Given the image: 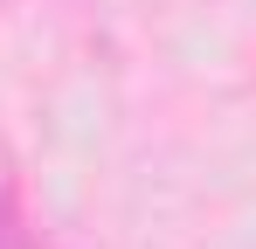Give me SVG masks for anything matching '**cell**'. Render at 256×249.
Wrapping results in <instances>:
<instances>
[]
</instances>
